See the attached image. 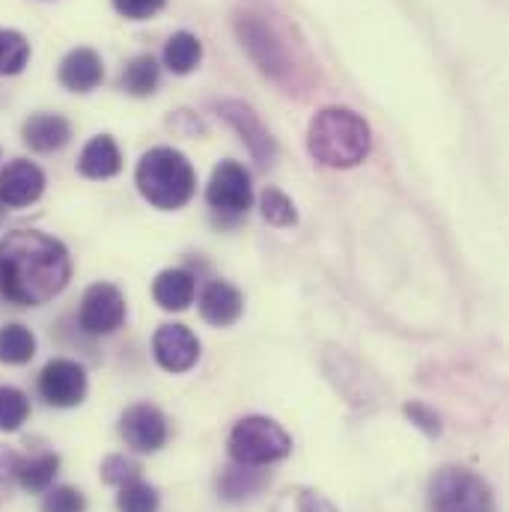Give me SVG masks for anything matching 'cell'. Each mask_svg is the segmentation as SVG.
I'll list each match as a JSON object with an SVG mask.
<instances>
[{
  "label": "cell",
  "instance_id": "obj_1",
  "mask_svg": "<svg viewBox=\"0 0 509 512\" xmlns=\"http://www.w3.org/2000/svg\"><path fill=\"white\" fill-rule=\"evenodd\" d=\"M72 256L39 230H15L0 239V292L18 307H36L66 289Z\"/></svg>",
  "mask_w": 509,
  "mask_h": 512
},
{
  "label": "cell",
  "instance_id": "obj_2",
  "mask_svg": "<svg viewBox=\"0 0 509 512\" xmlns=\"http://www.w3.org/2000/svg\"><path fill=\"white\" fill-rule=\"evenodd\" d=\"M307 146L310 155L334 170H349L358 167L373 146L370 126L364 117H358L349 108H325L313 117L307 131Z\"/></svg>",
  "mask_w": 509,
  "mask_h": 512
},
{
  "label": "cell",
  "instance_id": "obj_3",
  "mask_svg": "<svg viewBox=\"0 0 509 512\" xmlns=\"http://www.w3.org/2000/svg\"><path fill=\"white\" fill-rule=\"evenodd\" d=\"M134 182L143 200L164 212H176L188 206L197 191V173L191 161L179 149H170V146L149 149L137 164Z\"/></svg>",
  "mask_w": 509,
  "mask_h": 512
},
{
  "label": "cell",
  "instance_id": "obj_4",
  "mask_svg": "<svg viewBox=\"0 0 509 512\" xmlns=\"http://www.w3.org/2000/svg\"><path fill=\"white\" fill-rule=\"evenodd\" d=\"M292 453V438L271 417H242L230 432V456L239 465L262 468Z\"/></svg>",
  "mask_w": 509,
  "mask_h": 512
},
{
  "label": "cell",
  "instance_id": "obj_5",
  "mask_svg": "<svg viewBox=\"0 0 509 512\" xmlns=\"http://www.w3.org/2000/svg\"><path fill=\"white\" fill-rule=\"evenodd\" d=\"M432 512H498L489 483L468 468H441L429 483Z\"/></svg>",
  "mask_w": 509,
  "mask_h": 512
},
{
  "label": "cell",
  "instance_id": "obj_6",
  "mask_svg": "<svg viewBox=\"0 0 509 512\" xmlns=\"http://www.w3.org/2000/svg\"><path fill=\"white\" fill-rule=\"evenodd\" d=\"M239 27V36H242V45L248 48V54L254 57V63L274 81H283L292 66H289V57H286V48L283 42L277 39V33L256 15H242L236 21Z\"/></svg>",
  "mask_w": 509,
  "mask_h": 512
},
{
  "label": "cell",
  "instance_id": "obj_7",
  "mask_svg": "<svg viewBox=\"0 0 509 512\" xmlns=\"http://www.w3.org/2000/svg\"><path fill=\"white\" fill-rule=\"evenodd\" d=\"M206 200L215 212H224V215L248 212L254 203L251 173L239 161H221L212 173L209 188H206Z\"/></svg>",
  "mask_w": 509,
  "mask_h": 512
},
{
  "label": "cell",
  "instance_id": "obj_8",
  "mask_svg": "<svg viewBox=\"0 0 509 512\" xmlns=\"http://www.w3.org/2000/svg\"><path fill=\"white\" fill-rule=\"evenodd\" d=\"M126 322V298L114 283H93L81 301V328L93 337L114 334Z\"/></svg>",
  "mask_w": 509,
  "mask_h": 512
},
{
  "label": "cell",
  "instance_id": "obj_9",
  "mask_svg": "<svg viewBox=\"0 0 509 512\" xmlns=\"http://www.w3.org/2000/svg\"><path fill=\"white\" fill-rule=\"evenodd\" d=\"M39 393L54 408H75L87 396V370L78 361L54 358L39 373Z\"/></svg>",
  "mask_w": 509,
  "mask_h": 512
},
{
  "label": "cell",
  "instance_id": "obj_10",
  "mask_svg": "<svg viewBox=\"0 0 509 512\" xmlns=\"http://www.w3.org/2000/svg\"><path fill=\"white\" fill-rule=\"evenodd\" d=\"M120 435L137 453H158L167 444V417L155 405L137 402L120 417Z\"/></svg>",
  "mask_w": 509,
  "mask_h": 512
},
{
  "label": "cell",
  "instance_id": "obj_11",
  "mask_svg": "<svg viewBox=\"0 0 509 512\" xmlns=\"http://www.w3.org/2000/svg\"><path fill=\"white\" fill-rule=\"evenodd\" d=\"M152 352L161 370L188 373L200 361V340L185 325H161L152 337Z\"/></svg>",
  "mask_w": 509,
  "mask_h": 512
},
{
  "label": "cell",
  "instance_id": "obj_12",
  "mask_svg": "<svg viewBox=\"0 0 509 512\" xmlns=\"http://www.w3.org/2000/svg\"><path fill=\"white\" fill-rule=\"evenodd\" d=\"M45 191V173L24 158H15L0 173V203L3 209H24L36 203Z\"/></svg>",
  "mask_w": 509,
  "mask_h": 512
},
{
  "label": "cell",
  "instance_id": "obj_13",
  "mask_svg": "<svg viewBox=\"0 0 509 512\" xmlns=\"http://www.w3.org/2000/svg\"><path fill=\"white\" fill-rule=\"evenodd\" d=\"M221 117L242 134V140L248 143V149L254 152V158L259 164H268L274 158V140L268 134V128L262 126V120L254 114V108H248L245 102H224Z\"/></svg>",
  "mask_w": 509,
  "mask_h": 512
},
{
  "label": "cell",
  "instance_id": "obj_14",
  "mask_svg": "<svg viewBox=\"0 0 509 512\" xmlns=\"http://www.w3.org/2000/svg\"><path fill=\"white\" fill-rule=\"evenodd\" d=\"M242 310H245V298L227 280H212L200 295V313L209 325L227 328V325L239 322Z\"/></svg>",
  "mask_w": 509,
  "mask_h": 512
},
{
  "label": "cell",
  "instance_id": "obj_15",
  "mask_svg": "<svg viewBox=\"0 0 509 512\" xmlns=\"http://www.w3.org/2000/svg\"><path fill=\"white\" fill-rule=\"evenodd\" d=\"M105 66L93 48H75L60 63V84L72 93H90L102 84Z\"/></svg>",
  "mask_w": 509,
  "mask_h": 512
},
{
  "label": "cell",
  "instance_id": "obj_16",
  "mask_svg": "<svg viewBox=\"0 0 509 512\" xmlns=\"http://www.w3.org/2000/svg\"><path fill=\"white\" fill-rule=\"evenodd\" d=\"M78 170L87 176V179H111L123 170V155H120V146L111 134H99L93 137L81 158H78Z\"/></svg>",
  "mask_w": 509,
  "mask_h": 512
},
{
  "label": "cell",
  "instance_id": "obj_17",
  "mask_svg": "<svg viewBox=\"0 0 509 512\" xmlns=\"http://www.w3.org/2000/svg\"><path fill=\"white\" fill-rule=\"evenodd\" d=\"M21 134L33 152H54V149H63L69 143L72 128H69V120L60 114H33L24 123Z\"/></svg>",
  "mask_w": 509,
  "mask_h": 512
},
{
  "label": "cell",
  "instance_id": "obj_18",
  "mask_svg": "<svg viewBox=\"0 0 509 512\" xmlns=\"http://www.w3.org/2000/svg\"><path fill=\"white\" fill-rule=\"evenodd\" d=\"M194 292H197L194 274L185 271V268H167L152 283V298L158 301V307L176 310V313L185 310L194 301Z\"/></svg>",
  "mask_w": 509,
  "mask_h": 512
},
{
  "label": "cell",
  "instance_id": "obj_19",
  "mask_svg": "<svg viewBox=\"0 0 509 512\" xmlns=\"http://www.w3.org/2000/svg\"><path fill=\"white\" fill-rule=\"evenodd\" d=\"M57 471H60V456H57V453H39V456H30V459H21V456H18L15 483H18L24 492L42 495V492L51 489Z\"/></svg>",
  "mask_w": 509,
  "mask_h": 512
},
{
  "label": "cell",
  "instance_id": "obj_20",
  "mask_svg": "<svg viewBox=\"0 0 509 512\" xmlns=\"http://www.w3.org/2000/svg\"><path fill=\"white\" fill-rule=\"evenodd\" d=\"M203 60V42L194 33H173L164 45V66L173 75H191Z\"/></svg>",
  "mask_w": 509,
  "mask_h": 512
},
{
  "label": "cell",
  "instance_id": "obj_21",
  "mask_svg": "<svg viewBox=\"0 0 509 512\" xmlns=\"http://www.w3.org/2000/svg\"><path fill=\"white\" fill-rule=\"evenodd\" d=\"M36 355V337L24 325H3L0 328V364L21 367L30 364Z\"/></svg>",
  "mask_w": 509,
  "mask_h": 512
},
{
  "label": "cell",
  "instance_id": "obj_22",
  "mask_svg": "<svg viewBox=\"0 0 509 512\" xmlns=\"http://www.w3.org/2000/svg\"><path fill=\"white\" fill-rule=\"evenodd\" d=\"M158 75H161L158 72V63L149 54H140V57H134L126 69H123L120 84H123V90L131 93V96H149L158 87Z\"/></svg>",
  "mask_w": 509,
  "mask_h": 512
},
{
  "label": "cell",
  "instance_id": "obj_23",
  "mask_svg": "<svg viewBox=\"0 0 509 512\" xmlns=\"http://www.w3.org/2000/svg\"><path fill=\"white\" fill-rule=\"evenodd\" d=\"M262 483H265V477H259L256 468H251V465H239V462H236L233 468H227V471L221 474L218 489L224 492L227 501H242V498L254 495L256 489H262Z\"/></svg>",
  "mask_w": 509,
  "mask_h": 512
},
{
  "label": "cell",
  "instance_id": "obj_24",
  "mask_svg": "<svg viewBox=\"0 0 509 512\" xmlns=\"http://www.w3.org/2000/svg\"><path fill=\"white\" fill-rule=\"evenodd\" d=\"M30 60V42L18 30L0 27V75H18Z\"/></svg>",
  "mask_w": 509,
  "mask_h": 512
},
{
  "label": "cell",
  "instance_id": "obj_25",
  "mask_svg": "<svg viewBox=\"0 0 509 512\" xmlns=\"http://www.w3.org/2000/svg\"><path fill=\"white\" fill-rule=\"evenodd\" d=\"M30 417V399L18 390L3 384L0 387V432H15Z\"/></svg>",
  "mask_w": 509,
  "mask_h": 512
},
{
  "label": "cell",
  "instance_id": "obj_26",
  "mask_svg": "<svg viewBox=\"0 0 509 512\" xmlns=\"http://www.w3.org/2000/svg\"><path fill=\"white\" fill-rule=\"evenodd\" d=\"M259 209H262V218H265L271 227H280V230H283V227H295V221H298L295 203H292L283 191H277V188L262 191Z\"/></svg>",
  "mask_w": 509,
  "mask_h": 512
},
{
  "label": "cell",
  "instance_id": "obj_27",
  "mask_svg": "<svg viewBox=\"0 0 509 512\" xmlns=\"http://www.w3.org/2000/svg\"><path fill=\"white\" fill-rule=\"evenodd\" d=\"M117 510L120 512H158V492L143 483V480H134L126 483L117 495Z\"/></svg>",
  "mask_w": 509,
  "mask_h": 512
},
{
  "label": "cell",
  "instance_id": "obj_28",
  "mask_svg": "<svg viewBox=\"0 0 509 512\" xmlns=\"http://www.w3.org/2000/svg\"><path fill=\"white\" fill-rule=\"evenodd\" d=\"M140 471H143L140 462H134L131 456H123V453H114V456H108L102 462V480L108 486H117V489H123L126 483L140 480Z\"/></svg>",
  "mask_w": 509,
  "mask_h": 512
},
{
  "label": "cell",
  "instance_id": "obj_29",
  "mask_svg": "<svg viewBox=\"0 0 509 512\" xmlns=\"http://www.w3.org/2000/svg\"><path fill=\"white\" fill-rule=\"evenodd\" d=\"M42 512H87V498L72 486H54L42 498Z\"/></svg>",
  "mask_w": 509,
  "mask_h": 512
},
{
  "label": "cell",
  "instance_id": "obj_30",
  "mask_svg": "<svg viewBox=\"0 0 509 512\" xmlns=\"http://www.w3.org/2000/svg\"><path fill=\"white\" fill-rule=\"evenodd\" d=\"M277 512H334V507L319 492L295 489V492L283 495V501L277 504Z\"/></svg>",
  "mask_w": 509,
  "mask_h": 512
},
{
  "label": "cell",
  "instance_id": "obj_31",
  "mask_svg": "<svg viewBox=\"0 0 509 512\" xmlns=\"http://www.w3.org/2000/svg\"><path fill=\"white\" fill-rule=\"evenodd\" d=\"M402 411H405V414L411 417V423L420 426L426 435H441V420H438V414H435L429 405H423V402H405Z\"/></svg>",
  "mask_w": 509,
  "mask_h": 512
},
{
  "label": "cell",
  "instance_id": "obj_32",
  "mask_svg": "<svg viewBox=\"0 0 509 512\" xmlns=\"http://www.w3.org/2000/svg\"><path fill=\"white\" fill-rule=\"evenodd\" d=\"M114 6L120 15H126L131 21H143V18H152L164 6V0H114Z\"/></svg>",
  "mask_w": 509,
  "mask_h": 512
},
{
  "label": "cell",
  "instance_id": "obj_33",
  "mask_svg": "<svg viewBox=\"0 0 509 512\" xmlns=\"http://www.w3.org/2000/svg\"><path fill=\"white\" fill-rule=\"evenodd\" d=\"M15 465H18V453L0 447V489H9V483L15 480Z\"/></svg>",
  "mask_w": 509,
  "mask_h": 512
},
{
  "label": "cell",
  "instance_id": "obj_34",
  "mask_svg": "<svg viewBox=\"0 0 509 512\" xmlns=\"http://www.w3.org/2000/svg\"><path fill=\"white\" fill-rule=\"evenodd\" d=\"M0 218H3V203H0Z\"/></svg>",
  "mask_w": 509,
  "mask_h": 512
}]
</instances>
